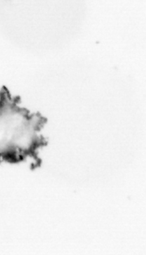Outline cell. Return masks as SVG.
<instances>
[{
	"mask_svg": "<svg viewBox=\"0 0 146 255\" xmlns=\"http://www.w3.org/2000/svg\"><path fill=\"white\" fill-rule=\"evenodd\" d=\"M6 88L0 91V162L16 163L32 158L40 164L37 151L46 145L40 131L46 119L18 105Z\"/></svg>",
	"mask_w": 146,
	"mask_h": 255,
	"instance_id": "1",
	"label": "cell"
}]
</instances>
